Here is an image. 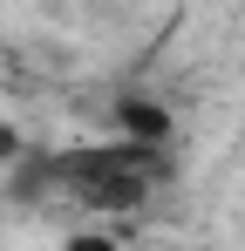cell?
Masks as SVG:
<instances>
[{"label": "cell", "mask_w": 245, "mask_h": 251, "mask_svg": "<svg viewBox=\"0 0 245 251\" xmlns=\"http://www.w3.org/2000/svg\"><path fill=\"white\" fill-rule=\"evenodd\" d=\"M21 183L34 190V183H48V190H61V197H75V204L89 210H136L150 190H157V176L170 163H163L157 150H136V143H82V150H55V156H21Z\"/></svg>", "instance_id": "1"}, {"label": "cell", "mask_w": 245, "mask_h": 251, "mask_svg": "<svg viewBox=\"0 0 245 251\" xmlns=\"http://www.w3.org/2000/svg\"><path fill=\"white\" fill-rule=\"evenodd\" d=\"M170 136H177L170 102H157V95H122L116 102V143H136V150L170 156Z\"/></svg>", "instance_id": "2"}, {"label": "cell", "mask_w": 245, "mask_h": 251, "mask_svg": "<svg viewBox=\"0 0 245 251\" xmlns=\"http://www.w3.org/2000/svg\"><path fill=\"white\" fill-rule=\"evenodd\" d=\"M55 251H122V245L109 238V231H68V238H61Z\"/></svg>", "instance_id": "3"}, {"label": "cell", "mask_w": 245, "mask_h": 251, "mask_svg": "<svg viewBox=\"0 0 245 251\" xmlns=\"http://www.w3.org/2000/svg\"><path fill=\"white\" fill-rule=\"evenodd\" d=\"M21 156H28V136H21L14 123H0V170H14Z\"/></svg>", "instance_id": "4"}]
</instances>
